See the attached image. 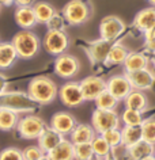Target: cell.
<instances>
[{"instance_id": "cell-1", "label": "cell", "mask_w": 155, "mask_h": 160, "mask_svg": "<svg viewBox=\"0 0 155 160\" xmlns=\"http://www.w3.org/2000/svg\"><path fill=\"white\" fill-rule=\"evenodd\" d=\"M27 94L38 105H49L50 102H53L56 99L59 91L56 83L52 79L46 78V76H38V78H34L29 83Z\"/></svg>"}, {"instance_id": "cell-2", "label": "cell", "mask_w": 155, "mask_h": 160, "mask_svg": "<svg viewBox=\"0 0 155 160\" xmlns=\"http://www.w3.org/2000/svg\"><path fill=\"white\" fill-rule=\"evenodd\" d=\"M61 14L68 25L79 26L91 18L93 6L89 0H70L63 7Z\"/></svg>"}, {"instance_id": "cell-3", "label": "cell", "mask_w": 155, "mask_h": 160, "mask_svg": "<svg viewBox=\"0 0 155 160\" xmlns=\"http://www.w3.org/2000/svg\"><path fill=\"white\" fill-rule=\"evenodd\" d=\"M13 45L21 58H33L41 49V41L31 30H21L13 37Z\"/></svg>"}, {"instance_id": "cell-4", "label": "cell", "mask_w": 155, "mask_h": 160, "mask_svg": "<svg viewBox=\"0 0 155 160\" xmlns=\"http://www.w3.org/2000/svg\"><path fill=\"white\" fill-rule=\"evenodd\" d=\"M41 105L30 98L29 94L25 92H4L0 95V107L10 109L15 113H33Z\"/></svg>"}, {"instance_id": "cell-5", "label": "cell", "mask_w": 155, "mask_h": 160, "mask_svg": "<svg viewBox=\"0 0 155 160\" xmlns=\"http://www.w3.org/2000/svg\"><path fill=\"white\" fill-rule=\"evenodd\" d=\"M70 45V38L65 30H48L42 38V48L48 54L60 56L67 50Z\"/></svg>"}, {"instance_id": "cell-6", "label": "cell", "mask_w": 155, "mask_h": 160, "mask_svg": "<svg viewBox=\"0 0 155 160\" xmlns=\"http://www.w3.org/2000/svg\"><path fill=\"white\" fill-rule=\"evenodd\" d=\"M121 118L118 117L116 110H101L95 109L91 115V126L97 132V134H102L103 132L120 128Z\"/></svg>"}, {"instance_id": "cell-7", "label": "cell", "mask_w": 155, "mask_h": 160, "mask_svg": "<svg viewBox=\"0 0 155 160\" xmlns=\"http://www.w3.org/2000/svg\"><path fill=\"white\" fill-rule=\"evenodd\" d=\"M45 122L39 117L33 114H27L19 119L17 130L19 136L25 140H38V137L45 130Z\"/></svg>"}, {"instance_id": "cell-8", "label": "cell", "mask_w": 155, "mask_h": 160, "mask_svg": "<svg viewBox=\"0 0 155 160\" xmlns=\"http://www.w3.org/2000/svg\"><path fill=\"white\" fill-rule=\"evenodd\" d=\"M125 31V23L116 15H108L99 23V34L102 39L116 42Z\"/></svg>"}, {"instance_id": "cell-9", "label": "cell", "mask_w": 155, "mask_h": 160, "mask_svg": "<svg viewBox=\"0 0 155 160\" xmlns=\"http://www.w3.org/2000/svg\"><path fill=\"white\" fill-rule=\"evenodd\" d=\"M80 69V62L75 56L60 54L54 61V73L63 79H71L78 75Z\"/></svg>"}, {"instance_id": "cell-10", "label": "cell", "mask_w": 155, "mask_h": 160, "mask_svg": "<svg viewBox=\"0 0 155 160\" xmlns=\"http://www.w3.org/2000/svg\"><path fill=\"white\" fill-rule=\"evenodd\" d=\"M59 97L60 101L64 106L67 107H78L85 102L83 98L82 90H80V84L76 82H68L59 91Z\"/></svg>"}, {"instance_id": "cell-11", "label": "cell", "mask_w": 155, "mask_h": 160, "mask_svg": "<svg viewBox=\"0 0 155 160\" xmlns=\"http://www.w3.org/2000/svg\"><path fill=\"white\" fill-rule=\"evenodd\" d=\"M113 43L114 42H110V41H106V39L99 38V39H97V41L87 43L85 50H86L87 56H89L90 61L93 64H101V62L105 64L109 52L113 46Z\"/></svg>"}, {"instance_id": "cell-12", "label": "cell", "mask_w": 155, "mask_h": 160, "mask_svg": "<svg viewBox=\"0 0 155 160\" xmlns=\"http://www.w3.org/2000/svg\"><path fill=\"white\" fill-rule=\"evenodd\" d=\"M79 84L85 101H95L106 90V82L99 76H87Z\"/></svg>"}, {"instance_id": "cell-13", "label": "cell", "mask_w": 155, "mask_h": 160, "mask_svg": "<svg viewBox=\"0 0 155 160\" xmlns=\"http://www.w3.org/2000/svg\"><path fill=\"white\" fill-rule=\"evenodd\" d=\"M106 90L118 101H124L133 88L127 75H114L106 82Z\"/></svg>"}, {"instance_id": "cell-14", "label": "cell", "mask_w": 155, "mask_h": 160, "mask_svg": "<svg viewBox=\"0 0 155 160\" xmlns=\"http://www.w3.org/2000/svg\"><path fill=\"white\" fill-rule=\"evenodd\" d=\"M125 75H127V78H128L133 90H139V91L150 90L155 83V73L152 71H150L148 68L140 69V71H135V72H129V73H125Z\"/></svg>"}, {"instance_id": "cell-15", "label": "cell", "mask_w": 155, "mask_h": 160, "mask_svg": "<svg viewBox=\"0 0 155 160\" xmlns=\"http://www.w3.org/2000/svg\"><path fill=\"white\" fill-rule=\"evenodd\" d=\"M76 125L78 123L75 117L72 114L67 113V111H57V113L53 114V117L50 119V128L63 136L70 134Z\"/></svg>"}, {"instance_id": "cell-16", "label": "cell", "mask_w": 155, "mask_h": 160, "mask_svg": "<svg viewBox=\"0 0 155 160\" xmlns=\"http://www.w3.org/2000/svg\"><path fill=\"white\" fill-rule=\"evenodd\" d=\"M155 26V7L150 6L140 10L133 19V27L140 33H147Z\"/></svg>"}, {"instance_id": "cell-17", "label": "cell", "mask_w": 155, "mask_h": 160, "mask_svg": "<svg viewBox=\"0 0 155 160\" xmlns=\"http://www.w3.org/2000/svg\"><path fill=\"white\" fill-rule=\"evenodd\" d=\"M14 21L22 30H31L38 23L33 7H17L14 12Z\"/></svg>"}, {"instance_id": "cell-18", "label": "cell", "mask_w": 155, "mask_h": 160, "mask_svg": "<svg viewBox=\"0 0 155 160\" xmlns=\"http://www.w3.org/2000/svg\"><path fill=\"white\" fill-rule=\"evenodd\" d=\"M154 152H155V145L148 144L144 140H140L139 142L125 148V156L128 160H142L147 158V156L154 155Z\"/></svg>"}, {"instance_id": "cell-19", "label": "cell", "mask_w": 155, "mask_h": 160, "mask_svg": "<svg viewBox=\"0 0 155 160\" xmlns=\"http://www.w3.org/2000/svg\"><path fill=\"white\" fill-rule=\"evenodd\" d=\"M46 155L50 160H75L74 142L71 140L63 138L61 142L48 152Z\"/></svg>"}, {"instance_id": "cell-20", "label": "cell", "mask_w": 155, "mask_h": 160, "mask_svg": "<svg viewBox=\"0 0 155 160\" xmlns=\"http://www.w3.org/2000/svg\"><path fill=\"white\" fill-rule=\"evenodd\" d=\"M63 138H64L63 134H60L59 132L52 129V128H45L42 134L38 137V147L41 148L45 153H48V152L52 151L56 145H59Z\"/></svg>"}, {"instance_id": "cell-21", "label": "cell", "mask_w": 155, "mask_h": 160, "mask_svg": "<svg viewBox=\"0 0 155 160\" xmlns=\"http://www.w3.org/2000/svg\"><path fill=\"white\" fill-rule=\"evenodd\" d=\"M71 141L74 144H82V142H91L94 137L97 136V132L94 128L87 123H78L75 129L70 133Z\"/></svg>"}, {"instance_id": "cell-22", "label": "cell", "mask_w": 155, "mask_h": 160, "mask_svg": "<svg viewBox=\"0 0 155 160\" xmlns=\"http://www.w3.org/2000/svg\"><path fill=\"white\" fill-rule=\"evenodd\" d=\"M148 61L150 60L144 53H140V52H129L128 57H127L124 61L125 73L146 69V68L148 67Z\"/></svg>"}, {"instance_id": "cell-23", "label": "cell", "mask_w": 155, "mask_h": 160, "mask_svg": "<svg viewBox=\"0 0 155 160\" xmlns=\"http://www.w3.org/2000/svg\"><path fill=\"white\" fill-rule=\"evenodd\" d=\"M124 105H125V109H132L143 113L148 107V101H147L146 95L143 94V91L132 90L128 97L124 99Z\"/></svg>"}, {"instance_id": "cell-24", "label": "cell", "mask_w": 155, "mask_h": 160, "mask_svg": "<svg viewBox=\"0 0 155 160\" xmlns=\"http://www.w3.org/2000/svg\"><path fill=\"white\" fill-rule=\"evenodd\" d=\"M18 58L13 42H0V69L13 67Z\"/></svg>"}, {"instance_id": "cell-25", "label": "cell", "mask_w": 155, "mask_h": 160, "mask_svg": "<svg viewBox=\"0 0 155 160\" xmlns=\"http://www.w3.org/2000/svg\"><path fill=\"white\" fill-rule=\"evenodd\" d=\"M128 54H129V50L127 49L125 45H122L121 42H114L105 64L106 65H120V64H124Z\"/></svg>"}, {"instance_id": "cell-26", "label": "cell", "mask_w": 155, "mask_h": 160, "mask_svg": "<svg viewBox=\"0 0 155 160\" xmlns=\"http://www.w3.org/2000/svg\"><path fill=\"white\" fill-rule=\"evenodd\" d=\"M33 10L35 14V18H37L38 23H46L49 22V19L56 14V10L54 7L48 2H37L33 4Z\"/></svg>"}, {"instance_id": "cell-27", "label": "cell", "mask_w": 155, "mask_h": 160, "mask_svg": "<svg viewBox=\"0 0 155 160\" xmlns=\"http://www.w3.org/2000/svg\"><path fill=\"white\" fill-rule=\"evenodd\" d=\"M19 122V115L18 113L10 110V109H3L0 107V130L8 132L17 128Z\"/></svg>"}, {"instance_id": "cell-28", "label": "cell", "mask_w": 155, "mask_h": 160, "mask_svg": "<svg viewBox=\"0 0 155 160\" xmlns=\"http://www.w3.org/2000/svg\"><path fill=\"white\" fill-rule=\"evenodd\" d=\"M121 136H122L121 145L124 148H128L143 140L142 126H124L121 129Z\"/></svg>"}, {"instance_id": "cell-29", "label": "cell", "mask_w": 155, "mask_h": 160, "mask_svg": "<svg viewBox=\"0 0 155 160\" xmlns=\"http://www.w3.org/2000/svg\"><path fill=\"white\" fill-rule=\"evenodd\" d=\"M91 145H93V151L95 158H99L102 160H108L110 158V151H112V147L108 144L105 138L102 137V134H97L94 137V140L91 141Z\"/></svg>"}, {"instance_id": "cell-30", "label": "cell", "mask_w": 155, "mask_h": 160, "mask_svg": "<svg viewBox=\"0 0 155 160\" xmlns=\"http://www.w3.org/2000/svg\"><path fill=\"white\" fill-rule=\"evenodd\" d=\"M94 102H95L97 109H101V110H114L117 107V105H118V102H120V101L114 98L108 90H105L97 99H95Z\"/></svg>"}, {"instance_id": "cell-31", "label": "cell", "mask_w": 155, "mask_h": 160, "mask_svg": "<svg viewBox=\"0 0 155 160\" xmlns=\"http://www.w3.org/2000/svg\"><path fill=\"white\" fill-rule=\"evenodd\" d=\"M121 121L124 123V126H142L143 121V114L142 111L132 110V109H125L121 114Z\"/></svg>"}, {"instance_id": "cell-32", "label": "cell", "mask_w": 155, "mask_h": 160, "mask_svg": "<svg viewBox=\"0 0 155 160\" xmlns=\"http://www.w3.org/2000/svg\"><path fill=\"white\" fill-rule=\"evenodd\" d=\"M74 155L75 160H91L95 156L91 142L74 144Z\"/></svg>"}, {"instance_id": "cell-33", "label": "cell", "mask_w": 155, "mask_h": 160, "mask_svg": "<svg viewBox=\"0 0 155 160\" xmlns=\"http://www.w3.org/2000/svg\"><path fill=\"white\" fill-rule=\"evenodd\" d=\"M142 134H143V140H144V141L155 145V119L154 118L144 119V121H143Z\"/></svg>"}, {"instance_id": "cell-34", "label": "cell", "mask_w": 155, "mask_h": 160, "mask_svg": "<svg viewBox=\"0 0 155 160\" xmlns=\"http://www.w3.org/2000/svg\"><path fill=\"white\" fill-rule=\"evenodd\" d=\"M102 137L108 141V144L112 147V149H116L118 147H122V136H121V129H110L102 133Z\"/></svg>"}, {"instance_id": "cell-35", "label": "cell", "mask_w": 155, "mask_h": 160, "mask_svg": "<svg viewBox=\"0 0 155 160\" xmlns=\"http://www.w3.org/2000/svg\"><path fill=\"white\" fill-rule=\"evenodd\" d=\"M22 153H23V159L25 160H39L45 155V152L38 145H30V147H26L22 151Z\"/></svg>"}, {"instance_id": "cell-36", "label": "cell", "mask_w": 155, "mask_h": 160, "mask_svg": "<svg viewBox=\"0 0 155 160\" xmlns=\"http://www.w3.org/2000/svg\"><path fill=\"white\" fill-rule=\"evenodd\" d=\"M0 160H25L23 159V153L18 148H6L0 152Z\"/></svg>"}, {"instance_id": "cell-37", "label": "cell", "mask_w": 155, "mask_h": 160, "mask_svg": "<svg viewBox=\"0 0 155 160\" xmlns=\"http://www.w3.org/2000/svg\"><path fill=\"white\" fill-rule=\"evenodd\" d=\"M48 30H65V19L63 14L56 12L46 23Z\"/></svg>"}, {"instance_id": "cell-38", "label": "cell", "mask_w": 155, "mask_h": 160, "mask_svg": "<svg viewBox=\"0 0 155 160\" xmlns=\"http://www.w3.org/2000/svg\"><path fill=\"white\" fill-rule=\"evenodd\" d=\"M144 46L150 52H155V26L144 33Z\"/></svg>"}, {"instance_id": "cell-39", "label": "cell", "mask_w": 155, "mask_h": 160, "mask_svg": "<svg viewBox=\"0 0 155 160\" xmlns=\"http://www.w3.org/2000/svg\"><path fill=\"white\" fill-rule=\"evenodd\" d=\"M35 0H15V4L18 7H33Z\"/></svg>"}, {"instance_id": "cell-40", "label": "cell", "mask_w": 155, "mask_h": 160, "mask_svg": "<svg viewBox=\"0 0 155 160\" xmlns=\"http://www.w3.org/2000/svg\"><path fill=\"white\" fill-rule=\"evenodd\" d=\"M7 88V78L3 73H0V95L6 92Z\"/></svg>"}, {"instance_id": "cell-41", "label": "cell", "mask_w": 155, "mask_h": 160, "mask_svg": "<svg viewBox=\"0 0 155 160\" xmlns=\"http://www.w3.org/2000/svg\"><path fill=\"white\" fill-rule=\"evenodd\" d=\"M15 3V0H0V6L2 7H10Z\"/></svg>"}, {"instance_id": "cell-42", "label": "cell", "mask_w": 155, "mask_h": 160, "mask_svg": "<svg viewBox=\"0 0 155 160\" xmlns=\"http://www.w3.org/2000/svg\"><path fill=\"white\" fill-rule=\"evenodd\" d=\"M142 160H155V155H151V156H147V158L142 159Z\"/></svg>"}, {"instance_id": "cell-43", "label": "cell", "mask_w": 155, "mask_h": 160, "mask_svg": "<svg viewBox=\"0 0 155 160\" xmlns=\"http://www.w3.org/2000/svg\"><path fill=\"white\" fill-rule=\"evenodd\" d=\"M151 64H152V67H154V69H155V52H154V56L151 57Z\"/></svg>"}, {"instance_id": "cell-44", "label": "cell", "mask_w": 155, "mask_h": 160, "mask_svg": "<svg viewBox=\"0 0 155 160\" xmlns=\"http://www.w3.org/2000/svg\"><path fill=\"white\" fill-rule=\"evenodd\" d=\"M147 2H148V3H150V4L152 6V7H155V0H147Z\"/></svg>"}, {"instance_id": "cell-45", "label": "cell", "mask_w": 155, "mask_h": 160, "mask_svg": "<svg viewBox=\"0 0 155 160\" xmlns=\"http://www.w3.org/2000/svg\"><path fill=\"white\" fill-rule=\"evenodd\" d=\"M39 160H50V159H49V158H48V155H44V156H42V158H41V159H39Z\"/></svg>"}, {"instance_id": "cell-46", "label": "cell", "mask_w": 155, "mask_h": 160, "mask_svg": "<svg viewBox=\"0 0 155 160\" xmlns=\"http://www.w3.org/2000/svg\"><path fill=\"white\" fill-rule=\"evenodd\" d=\"M91 160H102V159H99V158H95V156H94V158L91 159Z\"/></svg>"}, {"instance_id": "cell-47", "label": "cell", "mask_w": 155, "mask_h": 160, "mask_svg": "<svg viewBox=\"0 0 155 160\" xmlns=\"http://www.w3.org/2000/svg\"><path fill=\"white\" fill-rule=\"evenodd\" d=\"M108 160H116V159H114V158H109Z\"/></svg>"}, {"instance_id": "cell-48", "label": "cell", "mask_w": 155, "mask_h": 160, "mask_svg": "<svg viewBox=\"0 0 155 160\" xmlns=\"http://www.w3.org/2000/svg\"><path fill=\"white\" fill-rule=\"evenodd\" d=\"M0 11H2V6H0Z\"/></svg>"}, {"instance_id": "cell-49", "label": "cell", "mask_w": 155, "mask_h": 160, "mask_svg": "<svg viewBox=\"0 0 155 160\" xmlns=\"http://www.w3.org/2000/svg\"><path fill=\"white\" fill-rule=\"evenodd\" d=\"M154 155H155V152H154Z\"/></svg>"}]
</instances>
